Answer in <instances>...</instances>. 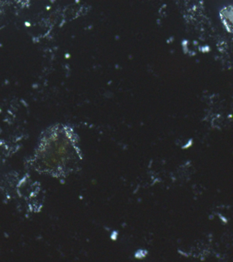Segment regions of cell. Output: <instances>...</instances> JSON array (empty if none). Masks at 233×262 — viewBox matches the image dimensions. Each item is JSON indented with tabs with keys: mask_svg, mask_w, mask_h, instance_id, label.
I'll use <instances>...</instances> for the list:
<instances>
[{
	"mask_svg": "<svg viewBox=\"0 0 233 262\" xmlns=\"http://www.w3.org/2000/svg\"><path fill=\"white\" fill-rule=\"evenodd\" d=\"M80 159L74 132L70 127L60 124L42 133L28 163L38 173L64 180L75 171Z\"/></svg>",
	"mask_w": 233,
	"mask_h": 262,
	"instance_id": "6da1fadb",
	"label": "cell"
}]
</instances>
